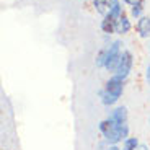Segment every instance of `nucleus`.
<instances>
[{"instance_id":"f257e3e1","label":"nucleus","mask_w":150,"mask_h":150,"mask_svg":"<svg viewBox=\"0 0 150 150\" xmlns=\"http://www.w3.org/2000/svg\"><path fill=\"white\" fill-rule=\"evenodd\" d=\"M100 131L105 135V139L108 140L111 145H116L121 140H127V134H129V127L127 124H116L112 119H105L100 122Z\"/></svg>"},{"instance_id":"39448f33","label":"nucleus","mask_w":150,"mask_h":150,"mask_svg":"<svg viewBox=\"0 0 150 150\" xmlns=\"http://www.w3.org/2000/svg\"><path fill=\"white\" fill-rule=\"evenodd\" d=\"M137 31L140 38H149L150 36V18L149 16H140L137 23Z\"/></svg>"},{"instance_id":"7ed1b4c3","label":"nucleus","mask_w":150,"mask_h":150,"mask_svg":"<svg viewBox=\"0 0 150 150\" xmlns=\"http://www.w3.org/2000/svg\"><path fill=\"white\" fill-rule=\"evenodd\" d=\"M131 67H132V54L129 51H122L119 64H117V69H116V77L124 80L131 72Z\"/></svg>"},{"instance_id":"f8f14e48","label":"nucleus","mask_w":150,"mask_h":150,"mask_svg":"<svg viewBox=\"0 0 150 150\" xmlns=\"http://www.w3.org/2000/svg\"><path fill=\"white\" fill-rule=\"evenodd\" d=\"M140 11H142V2L132 7V15H134V16H139V15H140Z\"/></svg>"},{"instance_id":"2eb2a0df","label":"nucleus","mask_w":150,"mask_h":150,"mask_svg":"<svg viewBox=\"0 0 150 150\" xmlns=\"http://www.w3.org/2000/svg\"><path fill=\"white\" fill-rule=\"evenodd\" d=\"M147 79L150 80V64H149V67H147Z\"/></svg>"},{"instance_id":"9d476101","label":"nucleus","mask_w":150,"mask_h":150,"mask_svg":"<svg viewBox=\"0 0 150 150\" xmlns=\"http://www.w3.org/2000/svg\"><path fill=\"white\" fill-rule=\"evenodd\" d=\"M139 149V142L135 137H129L127 140H124V150H135Z\"/></svg>"},{"instance_id":"f03ea898","label":"nucleus","mask_w":150,"mask_h":150,"mask_svg":"<svg viewBox=\"0 0 150 150\" xmlns=\"http://www.w3.org/2000/svg\"><path fill=\"white\" fill-rule=\"evenodd\" d=\"M121 54H122L121 52V41H114L108 47V57H106V65H105L109 72H116Z\"/></svg>"},{"instance_id":"423d86ee","label":"nucleus","mask_w":150,"mask_h":150,"mask_svg":"<svg viewBox=\"0 0 150 150\" xmlns=\"http://www.w3.org/2000/svg\"><path fill=\"white\" fill-rule=\"evenodd\" d=\"M129 30H131V21L127 20V16H121L119 20L116 21V25H114V33L117 34H126L129 33Z\"/></svg>"},{"instance_id":"20e7f679","label":"nucleus","mask_w":150,"mask_h":150,"mask_svg":"<svg viewBox=\"0 0 150 150\" xmlns=\"http://www.w3.org/2000/svg\"><path fill=\"white\" fill-rule=\"evenodd\" d=\"M122 90H124V85H122V79H119V77H112V79H109L108 82H106L105 85V93H108L109 96H112L114 100H119V96L122 95Z\"/></svg>"},{"instance_id":"6e6552de","label":"nucleus","mask_w":150,"mask_h":150,"mask_svg":"<svg viewBox=\"0 0 150 150\" xmlns=\"http://www.w3.org/2000/svg\"><path fill=\"white\" fill-rule=\"evenodd\" d=\"M111 2L112 0H95V7L96 10L101 13V15H108L109 11H111Z\"/></svg>"},{"instance_id":"4468645a","label":"nucleus","mask_w":150,"mask_h":150,"mask_svg":"<svg viewBox=\"0 0 150 150\" xmlns=\"http://www.w3.org/2000/svg\"><path fill=\"white\" fill-rule=\"evenodd\" d=\"M106 150H119V147H116V145H111V147H108Z\"/></svg>"},{"instance_id":"ddd939ff","label":"nucleus","mask_w":150,"mask_h":150,"mask_svg":"<svg viewBox=\"0 0 150 150\" xmlns=\"http://www.w3.org/2000/svg\"><path fill=\"white\" fill-rule=\"evenodd\" d=\"M122 2H126V4H129V5H137V4H140V0H122Z\"/></svg>"},{"instance_id":"0eeeda50","label":"nucleus","mask_w":150,"mask_h":150,"mask_svg":"<svg viewBox=\"0 0 150 150\" xmlns=\"http://www.w3.org/2000/svg\"><path fill=\"white\" fill-rule=\"evenodd\" d=\"M109 119H112L116 124H124V122H126V119H127V109L124 108V106H121V108H116L114 111L111 112Z\"/></svg>"},{"instance_id":"1a4fd4ad","label":"nucleus","mask_w":150,"mask_h":150,"mask_svg":"<svg viewBox=\"0 0 150 150\" xmlns=\"http://www.w3.org/2000/svg\"><path fill=\"white\" fill-rule=\"evenodd\" d=\"M114 25H116V21H112V20H109L105 16V20H103V23H101V28H103L105 33H112V31H114Z\"/></svg>"},{"instance_id":"9b49d317","label":"nucleus","mask_w":150,"mask_h":150,"mask_svg":"<svg viewBox=\"0 0 150 150\" xmlns=\"http://www.w3.org/2000/svg\"><path fill=\"white\" fill-rule=\"evenodd\" d=\"M106 57H108V49L100 51V54L96 56V65L98 67H105L106 65Z\"/></svg>"},{"instance_id":"dca6fc26","label":"nucleus","mask_w":150,"mask_h":150,"mask_svg":"<svg viewBox=\"0 0 150 150\" xmlns=\"http://www.w3.org/2000/svg\"><path fill=\"white\" fill-rule=\"evenodd\" d=\"M139 150H149V147L147 145H139Z\"/></svg>"}]
</instances>
